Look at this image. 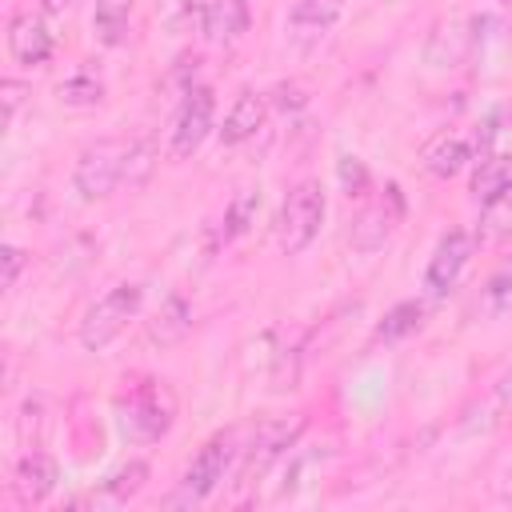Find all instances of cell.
<instances>
[{
	"mask_svg": "<svg viewBox=\"0 0 512 512\" xmlns=\"http://www.w3.org/2000/svg\"><path fill=\"white\" fill-rule=\"evenodd\" d=\"M264 116H268V100L260 96V92H252V88H244L236 100H232V108L224 112V124H220V144H244V140H252L260 128H264Z\"/></svg>",
	"mask_w": 512,
	"mask_h": 512,
	"instance_id": "4fadbf2b",
	"label": "cell"
},
{
	"mask_svg": "<svg viewBox=\"0 0 512 512\" xmlns=\"http://www.w3.org/2000/svg\"><path fill=\"white\" fill-rule=\"evenodd\" d=\"M400 212H404V200H400V192L396 188H388L380 200H372L356 220H352V232H348V244L356 248V252H376V248H384V240L392 236V228L400 224Z\"/></svg>",
	"mask_w": 512,
	"mask_h": 512,
	"instance_id": "ba28073f",
	"label": "cell"
},
{
	"mask_svg": "<svg viewBox=\"0 0 512 512\" xmlns=\"http://www.w3.org/2000/svg\"><path fill=\"white\" fill-rule=\"evenodd\" d=\"M24 264H28V252L16 248V244H4V288H16Z\"/></svg>",
	"mask_w": 512,
	"mask_h": 512,
	"instance_id": "83f0119b",
	"label": "cell"
},
{
	"mask_svg": "<svg viewBox=\"0 0 512 512\" xmlns=\"http://www.w3.org/2000/svg\"><path fill=\"white\" fill-rule=\"evenodd\" d=\"M12 488L24 504H40L52 488H56V460L44 456V452H28L20 456L16 472H12Z\"/></svg>",
	"mask_w": 512,
	"mask_h": 512,
	"instance_id": "9a60e30c",
	"label": "cell"
},
{
	"mask_svg": "<svg viewBox=\"0 0 512 512\" xmlns=\"http://www.w3.org/2000/svg\"><path fill=\"white\" fill-rule=\"evenodd\" d=\"M212 128H216V96H212L208 84H192V88L184 92L176 116H172V128H168V152H172L176 160L192 156V152L208 140Z\"/></svg>",
	"mask_w": 512,
	"mask_h": 512,
	"instance_id": "5b68a950",
	"label": "cell"
},
{
	"mask_svg": "<svg viewBox=\"0 0 512 512\" xmlns=\"http://www.w3.org/2000/svg\"><path fill=\"white\" fill-rule=\"evenodd\" d=\"M232 456H236V432H216V436L192 456V464L184 468V476H180L176 492L168 496V504H172V508H188V504L208 500V496L224 484V472H228Z\"/></svg>",
	"mask_w": 512,
	"mask_h": 512,
	"instance_id": "3957f363",
	"label": "cell"
},
{
	"mask_svg": "<svg viewBox=\"0 0 512 512\" xmlns=\"http://www.w3.org/2000/svg\"><path fill=\"white\" fill-rule=\"evenodd\" d=\"M128 148H132V140L104 136L80 152V160L72 168V188L80 192V200H104L116 184H124Z\"/></svg>",
	"mask_w": 512,
	"mask_h": 512,
	"instance_id": "277c9868",
	"label": "cell"
},
{
	"mask_svg": "<svg viewBox=\"0 0 512 512\" xmlns=\"http://www.w3.org/2000/svg\"><path fill=\"white\" fill-rule=\"evenodd\" d=\"M472 252H476V232H468V228H452V232H444L440 244H436L432 256H428V268H424V284H428V292H432V296L452 292L456 280H460V272L468 268Z\"/></svg>",
	"mask_w": 512,
	"mask_h": 512,
	"instance_id": "52a82bcc",
	"label": "cell"
},
{
	"mask_svg": "<svg viewBox=\"0 0 512 512\" xmlns=\"http://www.w3.org/2000/svg\"><path fill=\"white\" fill-rule=\"evenodd\" d=\"M256 192H236L232 200H228V208H224V216H220V228H216V244H232L236 236H244L248 232V224L256 220Z\"/></svg>",
	"mask_w": 512,
	"mask_h": 512,
	"instance_id": "44dd1931",
	"label": "cell"
},
{
	"mask_svg": "<svg viewBox=\"0 0 512 512\" xmlns=\"http://www.w3.org/2000/svg\"><path fill=\"white\" fill-rule=\"evenodd\" d=\"M344 16V0H296L292 12H288V36L296 44H320L336 20Z\"/></svg>",
	"mask_w": 512,
	"mask_h": 512,
	"instance_id": "30bf717a",
	"label": "cell"
},
{
	"mask_svg": "<svg viewBox=\"0 0 512 512\" xmlns=\"http://www.w3.org/2000/svg\"><path fill=\"white\" fill-rule=\"evenodd\" d=\"M188 328H192V304H188L184 296H168V300H164V308L156 312V320L148 324V340L164 348V344L184 340V336H188Z\"/></svg>",
	"mask_w": 512,
	"mask_h": 512,
	"instance_id": "ac0fdd59",
	"label": "cell"
},
{
	"mask_svg": "<svg viewBox=\"0 0 512 512\" xmlns=\"http://www.w3.org/2000/svg\"><path fill=\"white\" fill-rule=\"evenodd\" d=\"M128 16H132V0H96L92 28L104 44H120L128 32Z\"/></svg>",
	"mask_w": 512,
	"mask_h": 512,
	"instance_id": "7402d4cb",
	"label": "cell"
},
{
	"mask_svg": "<svg viewBox=\"0 0 512 512\" xmlns=\"http://www.w3.org/2000/svg\"><path fill=\"white\" fill-rule=\"evenodd\" d=\"M512 184V152L496 148V152H484L476 156V172H472V196L484 204L492 200L496 192H504Z\"/></svg>",
	"mask_w": 512,
	"mask_h": 512,
	"instance_id": "e0dca14e",
	"label": "cell"
},
{
	"mask_svg": "<svg viewBox=\"0 0 512 512\" xmlns=\"http://www.w3.org/2000/svg\"><path fill=\"white\" fill-rule=\"evenodd\" d=\"M152 172V144L148 140H132L128 148V164H124V184L128 188H140Z\"/></svg>",
	"mask_w": 512,
	"mask_h": 512,
	"instance_id": "4316f807",
	"label": "cell"
},
{
	"mask_svg": "<svg viewBox=\"0 0 512 512\" xmlns=\"http://www.w3.org/2000/svg\"><path fill=\"white\" fill-rule=\"evenodd\" d=\"M484 308H488L492 316L512 312V256L488 276V284H484Z\"/></svg>",
	"mask_w": 512,
	"mask_h": 512,
	"instance_id": "484cf974",
	"label": "cell"
},
{
	"mask_svg": "<svg viewBox=\"0 0 512 512\" xmlns=\"http://www.w3.org/2000/svg\"><path fill=\"white\" fill-rule=\"evenodd\" d=\"M60 100L72 104V108H92V104L104 100V80H100L96 72L80 68V72H72V76L60 84Z\"/></svg>",
	"mask_w": 512,
	"mask_h": 512,
	"instance_id": "d4e9b609",
	"label": "cell"
},
{
	"mask_svg": "<svg viewBox=\"0 0 512 512\" xmlns=\"http://www.w3.org/2000/svg\"><path fill=\"white\" fill-rule=\"evenodd\" d=\"M144 480H148V464H144V460H128L124 468H116V472L100 484V492L88 496V504H96V508H120V504H128V500L144 488Z\"/></svg>",
	"mask_w": 512,
	"mask_h": 512,
	"instance_id": "2e32d148",
	"label": "cell"
},
{
	"mask_svg": "<svg viewBox=\"0 0 512 512\" xmlns=\"http://www.w3.org/2000/svg\"><path fill=\"white\" fill-rule=\"evenodd\" d=\"M468 44H472V36L464 32V20H448V24H440V28L432 32V40H428V64L452 68V64L464 60Z\"/></svg>",
	"mask_w": 512,
	"mask_h": 512,
	"instance_id": "ffe728a7",
	"label": "cell"
},
{
	"mask_svg": "<svg viewBox=\"0 0 512 512\" xmlns=\"http://www.w3.org/2000/svg\"><path fill=\"white\" fill-rule=\"evenodd\" d=\"M120 424L132 440H160L172 424V400L160 392V388H148V392H136L124 408H120Z\"/></svg>",
	"mask_w": 512,
	"mask_h": 512,
	"instance_id": "9c48e42d",
	"label": "cell"
},
{
	"mask_svg": "<svg viewBox=\"0 0 512 512\" xmlns=\"http://www.w3.org/2000/svg\"><path fill=\"white\" fill-rule=\"evenodd\" d=\"M0 92H4V120L12 124V116H16V108H20V96H24V84H20V80H4Z\"/></svg>",
	"mask_w": 512,
	"mask_h": 512,
	"instance_id": "f1b7e54d",
	"label": "cell"
},
{
	"mask_svg": "<svg viewBox=\"0 0 512 512\" xmlns=\"http://www.w3.org/2000/svg\"><path fill=\"white\" fill-rule=\"evenodd\" d=\"M248 4L244 0H204L200 4V36L208 44H236L248 32Z\"/></svg>",
	"mask_w": 512,
	"mask_h": 512,
	"instance_id": "8fae6325",
	"label": "cell"
},
{
	"mask_svg": "<svg viewBox=\"0 0 512 512\" xmlns=\"http://www.w3.org/2000/svg\"><path fill=\"white\" fill-rule=\"evenodd\" d=\"M472 140H476V156L496 152L504 140H512V100H508V104H500L496 112H488V116L476 124Z\"/></svg>",
	"mask_w": 512,
	"mask_h": 512,
	"instance_id": "cb8c5ba5",
	"label": "cell"
},
{
	"mask_svg": "<svg viewBox=\"0 0 512 512\" xmlns=\"http://www.w3.org/2000/svg\"><path fill=\"white\" fill-rule=\"evenodd\" d=\"M496 400H500L504 408H512V372L500 376V384H496Z\"/></svg>",
	"mask_w": 512,
	"mask_h": 512,
	"instance_id": "f546056e",
	"label": "cell"
},
{
	"mask_svg": "<svg viewBox=\"0 0 512 512\" xmlns=\"http://www.w3.org/2000/svg\"><path fill=\"white\" fill-rule=\"evenodd\" d=\"M52 48H56V40H52V32H48V24L40 16H16L12 20V28H8V52H12L16 64L36 68V64H44L52 56Z\"/></svg>",
	"mask_w": 512,
	"mask_h": 512,
	"instance_id": "7c38bea8",
	"label": "cell"
},
{
	"mask_svg": "<svg viewBox=\"0 0 512 512\" xmlns=\"http://www.w3.org/2000/svg\"><path fill=\"white\" fill-rule=\"evenodd\" d=\"M500 4H508V8H512V0H500Z\"/></svg>",
	"mask_w": 512,
	"mask_h": 512,
	"instance_id": "1f68e13d",
	"label": "cell"
},
{
	"mask_svg": "<svg viewBox=\"0 0 512 512\" xmlns=\"http://www.w3.org/2000/svg\"><path fill=\"white\" fill-rule=\"evenodd\" d=\"M424 324V304L420 300H400L396 308H388V316L376 324V340H404Z\"/></svg>",
	"mask_w": 512,
	"mask_h": 512,
	"instance_id": "603a6c76",
	"label": "cell"
},
{
	"mask_svg": "<svg viewBox=\"0 0 512 512\" xmlns=\"http://www.w3.org/2000/svg\"><path fill=\"white\" fill-rule=\"evenodd\" d=\"M64 4H68V0H44V8H48V12H56V8H64Z\"/></svg>",
	"mask_w": 512,
	"mask_h": 512,
	"instance_id": "4dcf8cb0",
	"label": "cell"
},
{
	"mask_svg": "<svg viewBox=\"0 0 512 512\" xmlns=\"http://www.w3.org/2000/svg\"><path fill=\"white\" fill-rule=\"evenodd\" d=\"M324 208H328L324 204V188L316 180H300L284 196L280 216H276V244L284 248V256H296L316 240V232L324 224Z\"/></svg>",
	"mask_w": 512,
	"mask_h": 512,
	"instance_id": "7a4b0ae2",
	"label": "cell"
},
{
	"mask_svg": "<svg viewBox=\"0 0 512 512\" xmlns=\"http://www.w3.org/2000/svg\"><path fill=\"white\" fill-rule=\"evenodd\" d=\"M300 432H304V420L296 416V420H264L260 428H256V436L248 440V448H240L244 456H240V488H248V484H256L296 440H300Z\"/></svg>",
	"mask_w": 512,
	"mask_h": 512,
	"instance_id": "8992f818",
	"label": "cell"
},
{
	"mask_svg": "<svg viewBox=\"0 0 512 512\" xmlns=\"http://www.w3.org/2000/svg\"><path fill=\"white\" fill-rule=\"evenodd\" d=\"M140 304H144V288L136 284V280H120V284H112L104 296H96V304L84 312V320H80V344L88 348V352H104L124 328H128V320L140 312Z\"/></svg>",
	"mask_w": 512,
	"mask_h": 512,
	"instance_id": "6da1fadb",
	"label": "cell"
},
{
	"mask_svg": "<svg viewBox=\"0 0 512 512\" xmlns=\"http://www.w3.org/2000/svg\"><path fill=\"white\" fill-rule=\"evenodd\" d=\"M476 160V140H472V132H440L428 148H424V168L432 172V176H440V180H448V176H456L464 164H472Z\"/></svg>",
	"mask_w": 512,
	"mask_h": 512,
	"instance_id": "5bb4252c",
	"label": "cell"
},
{
	"mask_svg": "<svg viewBox=\"0 0 512 512\" xmlns=\"http://www.w3.org/2000/svg\"><path fill=\"white\" fill-rule=\"evenodd\" d=\"M504 236H512V184L480 204V224H476V244H496Z\"/></svg>",
	"mask_w": 512,
	"mask_h": 512,
	"instance_id": "d6986e66",
	"label": "cell"
}]
</instances>
